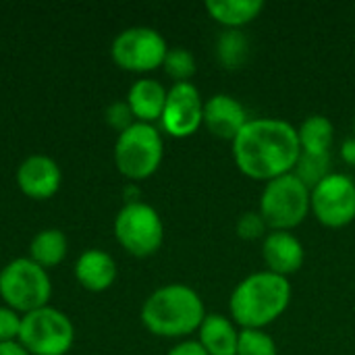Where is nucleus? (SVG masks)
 <instances>
[{"label": "nucleus", "instance_id": "obj_22", "mask_svg": "<svg viewBox=\"0 0 355 355\" xmlns=\"http://www.w3.org/2000/svg\"><path fill=\"white\" fill-rule=\"evenodd\" d=\"M293 175L312 189L324 177L331 175V154H327V156L300 154V160H297V164L293 168Z\"/></svg>", "mask_w": 355, "mask_h": 355}, {"label": "nucleus", "instance_id": "obj_16", "mask_svg": "<svg viewBox=\"0 0 355 355\" xmlns=\"http://www.w3.org/2000/svg\"><path fill=\"white\" fill-rule=\"evenodd\" d=\"M166 94L168 89L152 77H141L137 79L129 92H127V104L133 112L135 123H160L164 104H166Z\"/></svg>", "mask_w": 355, "mask_h": 355}, {"label": "nucleus", "instance_id": "obj_3", "mask_svg": "<svg viewBox=\"0 0 355 355\" xmlns=\"http://www.w3.org/2000/svg\"><path fill=\"white\" fill-rule=\"evenodd\" d=\"M141 324L162 339H185L198 333L206 318L204 300L196 289L183 283L158 287L141 306Z\"/></svg>", "mask_w": 355, "mask_h": 355}, {"label": "nucleus", "instance_id": "obj_32", "mask_svg": "<svg viewBox=\"0 0 355 355\" xmlns=\"http://www.w3.org/2000/svg\"><path fill=\"white\" fill-rule=\"evenodd\" d=\"M354 179H355V177H354Z\"/></svg>", "mask_w": 355, "mask_h": 355}, {"label": "nucleus", "instance_id": "obj_21", "mask_svg": "<svg viewBox=\"0 0 355 355\" xmlns=\"http://www.w3.org/2000/svg\"><path fill=\"white\" fill-rule=\"evenodd\" d=\"M250 54V42L241 29H225L216 40V60L225 69H241Z\"/></svg>", "mask_w": 355, "mask_h": 355}, {"label": "nucleus", "instance_id": "obj_26", "mask_svg": "<svg viewBox=\"0 0 355 355\" xmlns=\"http://www.w3.org/2000/svg\"><path fill=\"white\" fill-rule=\"evenodd\" d=\"M21 320L23 316L8 306H0V343H10L19 341L21 333Z\"/></svg>", "mask_w": 355, "mask_h": 355}, {"label": "nucleus", "instance_id": "obj_14", "mask_svg": "<svg viewBox=\"0 0 355 355\" xmlns=\"http://www.w3.org/2000/svg\"><path fill=\"white\" fill-rule=\"evenodd\" d=\"M262 258L266 270L289 279L306 262V248L291 231H268L262 239Z\"/></svg>", "mask_w": 355, "mask_h": 355}, {"label": "nucleus", "instance_id": "obj_19", "mask_svg": "<svg viewBox=\"0 0 355 355\" xmlns=\"http://www.w3.org/2000/svg\"><path fill=\"white\" fill-rule=\"evenodd\" d=\"M297 139L302 154L327 156L335 146V125L324 114H310L297 127Z\"/></svg>", "mask_w": 355, "mask_h": 355}, {"label": "nucleus", "instance_id": "obj_13", "mask_svg": "<svg viewBox=\"0 0 355 355\" xmlns=\"http://www.w3.org/2000/svg\"><path fill=\"white\" fill-rule=\"evenodd\" d=\"M245 106L231 94H214L204 102V127L223 141H233L248 123Z\"/></svg>", "mask_w": 355, "mask_h": 355}, {"label": "nucleus", "instance_id": "obj_15", "mask_svg": "<svg viewBox=\"0 0 355 355\" xmlns=\"http://www.w3.org/2000/svg\"><path fill=\"white\" fill-rule=\"evenodd\" d=\"M116 262L104 250H85L75 262L77 283L92 293H102L110 289L116 281Z\"/></svg>", "mask_w": 355, "mask_h": 355}, {"label": "nucleus", "instance_id": "obj_1", "mask_svg": "<svg viewBox=\"0 0 355 355\" xmlns=\"http://www.w3.org/2000/svg\"><path fill=\"white\" fill-rule=\"evenodd\" d=\"M231 154L237 171L248 179L268 183L289 175L302 154L297 127L285 119H250L231 141Z\"/></svg>", "mask_w": 355, "mask_h": 355}, {"label": "nucleus", "instance_id": "obj_30", "mask_svg": "<svg viewBox=\"0 0 355 355\" xmlns=\"http://www.w3.org/2000/svg\"><path fill=\"white\" fill-rule=\"evenodd\" d=\"M0 355H29V352L19 341H10V343H0Z\"/></svg>", "mask_w": 355, "mask_h": 355}, {"label": "nucleus", "instance_id": "obj_17", "mask_svg": "<svg viewBox=\"0 0 355 355\" xmlns=\"http://www.w3.org/2000/svg\"><path fill=\"white\" fill-rule=\"evenodd\" d=\"M239 327L231 316L206 314L202 327L198 329V341L208 355H237Z\"/></svg>", "mask_w": 355, "mask_h": 355}, {"label": "nucleus", "instance_id": "obj_23", "mask_svg": "<svg viewBox=\"0 0 355 355\" xmlns=\"http://www.w3.org/2000/svg\"><path fill=\"white\" fill-rule=\"evenodd\" d=\"M162 69L175 83L191 81V77L196 75V58L187 48H168Z\"/></svg>", "mask_w": 355, "mask_h": 355}, {"label": "nucleus", "instance_id": "obj_25", "mask_svg": "<svg viewBox=\"0 0 355 355\" xmlns=\"http://www.w3.org/2000/svg\"><path fill=\"white\" fill-rule=\"evenodd\" d=\"M235 231L241 239L245 241H256V239H264L268 235V225L264 223L262 214L260 212H245L239 216L237 225H235Z\"/></svg>", "mask_w": 355, "mask_h": 355}, {"label": "nucleus", "instance_id": "obj_18", "mask_svg": "<svg viewBox=\"0 0 355 355\" xmlns=\"http://www.w3.org/2000/svg\"><path fill=\"white\" fill-rule=\"evenodd\" d=\"M264 10L262 0H208L206 12L225 29H241L256 21Z\"/></svg>", "mask_w": 355, "mask_h": 355}, {"label": "nucleus", "instance_id": "obj_31", "mask_svg": "<svg viewBox=\"0 0 355 355\" xmlns=\"http://www.w3.org/2000/svg\"><path fill=\"white\" fill-rule=\"evenodd\" d=\"M354 135H355V114H354Z\"/></svg>", "mask_w": 355, "mask_h": 355}, {"label": "nucleus", "instance_id": "obj_29", "mask_svg": "<svg viewBox=\"0 0 355 355\" xmlns=\"http://www.w3.org/2000/svg\"><path fill=\"white\" fill-rule=\"evenodd\" d=\"M341 158H343V162H347L349 166L355 168V135L341 144Z\"/></svg>", "mask_w": 355, "mask_h": 355}, {"label": "nucleus", "instance_id": "obj_27", "mask_svg": "<svg viewBox=\"0 0 355 355\" xmlns=\"http://www.w3.org/2000/svg\"><path fill=\"white\" fill-rule=\"evenodd\" d=\"M106 123H108L112 129H116L119 133H123L125 129H129V127L135 123L129 104H127V102H114V104H110V106L106 108Z\"/></svg>", "mask_w": 355, "mask_h": 355}, {"label": "nucleus", "instance_id": "obj_20", "mask_svg": "<svg viewBox=\"0 0 355 355\" xmlns=\"http://www.w3.org/2000/svg\"><path fill=\"white\" fill-rule=\"evenodd\" d=\"M69 252L67 235L60 229H42L29 243V256L35 264L50 270L56 268Z\"/></svg>", "mask_w": 355, "mask_h": 355}, {"label": "nucleus", "instance_id": "obj_10", "mask_svg": "<svg viewBox=\"0 0 355 355\" xmlns=\"http://www.w3.org/2000/svg\"><path fill=\"white\" fill-rule=\"evenodd\" d=\"M310 214L327 229H343L355 220V179L331 173L310 189Z\"/></svg>", "mask_w": 355, "mask_h": 355}, {"label": "nucleus", "instance_id": "obj_5", "mask_svg": "<svg viewBox=\"0 0 355 355\" xmlns=\"http://www.w3.org/2000/svg\"><path fill=\"white\" fill-rule=\"evenodd\" d=\"M50 295V275L31 258H15L0 270V297L21 316L48 306Z\"/></svg>", "mask_w": 355, "mask_h": 355}, {"label": "nucleus", "instance_id": "obj_7", "mask_svg": "<svg viewBox=\"0 0 355 355\" xmlns=\"http://www.w3.org/2000/svg\"><path fill=\"white\" fill-rule=\"evenodd\" d=\"M114 237L127 254L148 258L162 248L164 223L154 206L129 202L114 216Z\"/></svg>", "mask_w": 355, "mask_h": 355}, {"label": "nucleus", "instance_id": "obj_2", "mask_svg": "<svg viewBox=\"0 0 355 355\" xmlns=\"http://www.w3.org/2000/svg\"><path fill=\"white\" fill-rule=\"evenodd\" d=\"M289 279L270 270H258L245 277L229 297V316L239 329L264 331L277 322L291 304Z\"/></svg>", "mask_w": 355, "mask_h": 355}, {"label": "nucleus", "instance_id": "obj_9", "mask_svg": "<svg viewBox=\"0 0 355 355\" xmlns=\"http://www.w3.org/2000/svg\"><path fill=\"white\" fill-rule=\"evenodd\" d=\"M168 52L164 35L146 25L127 27L112 40L110 56L114 64L129 73H152L162 67Z\"/></svg>", "mask_w": 355, "mask_h": 355}, {"label": "nucleus", "instance_id": "obj_6", "mask_svg": "<svg viewBox=\"0 0 355 355\" xmlns=\"http://www.w3.org/2000/svg\"><path fill=\"white\" fill-rule=\"evenodd\" d=\"M258 212L270 231H293L310 214V187L293 173L264 183Z\"/></svg>", "mask_w": 355, "mask_h": 355}, {"label": "nucleus", "instance_id": "obj_28", "mask_svg": "<svg viewBox=\"0 0 355 355\" xmlns=\"http://www.w3.org/2000/svg\"><path fill=\"white\" fill-rule=\"evenodd\" d=\"M166 355H208L206 354V349L200 345V341L196 339H185V341H181V343H177L171 352Z\"/></svg>", "mask_w": 355, "mask_h": 355}, {"label": "nucleus", "instance_id": "obj_24", "mask_svg": "<svg viewBox=\"0 0 355 355\" xmlns=\"http://www.w3.org/2000/svg\"><path fill=\"white\" fill-rule=\"evenodd\" d=\"M237 355H279L275 339L266 331L256 329H241Z\"/></svg>", "mask_w": 355, "mask_h": 355}, {"label": "nucleus", "instance_id": "obj_12", "mask_svg": "<svg viewBox=\"0 0 355 355\" xmlns=\"http://www.w3.org/2000/svg\"><path fill=\"white\" fill-rule=\"evenodd\" d=\"M62 171L54 158L46 154L27 156L17 168V185L23 196L31 200H50L58 193Z\"/></svg>", "mask_w": 355, "mask_h": 355}, {"label": "nucleus", "instance_id": "obj_11", "mask_svg": "<svg viewBox=\"0 0 355 355\" xmlns=\"http://www.w3.org/2000/svg\"><path fill=\"white\" fill-rule=\"evenodd\" d=\"M204 102L206 100L191 81L173 83L166 94L160 129L175 139L191 137L204 127Z\"/></svg>", "mask_w": 355, "mask_h": 355}, {"label": "nucleus", "instance_id": "obj_8", "mask_svg": "<svg viewBox=\"0 0 355 355\" xmlns=\"http://www.w3.org/2000/svg\"><path fill=\"white\" fill-rule=\"evenodd\" d=\"M19 343L29 355H67L75 343V327L64 312L44 306L23 316Z\"/></svg>", "mask_w": 355, "mask_h": 355}, {"label": "nucleus", "instance_id": "obj_4", "mask_svg": "<svg viewBox=\"0 0 355 355\" xmlns=\"http://www.w3.org/2000/svg\"><path fill=\"white\" fill-rule=\"evenodd\" d=\"M164 139L156 125L133 123L119 133L114 144V164L129 181L150 179L162 164Z\"/></svg>", "mask_w": 355, "mask_h": 355}]
</instances>
